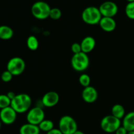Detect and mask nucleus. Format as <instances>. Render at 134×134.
<instances>
[{"instance_id": "nucleus-1", "label": "nucleus", "mask_w": 134, "mask_h": 134, "mask_svg": "<svg viewBox=\"0 0 134 134\" xmlns=\"http://www.w3.org/2000/svg\"><path fill=\"white\" fill-rule=\"evenodd\" d=\"M32 99L30 95L24 93L16 95L14 98L11 100L10 107L17 113H24L31 109Z\"/></svg>"}, {"instance_id": "nucleus-2", "label": "nucleus", "mask_w": 134, "mask_h": 134, "mask_svg": "<svg viewBox=\"0 0 134 134\" xmlns=\"http://www.w3.org/2000/svg\"><path fill=\"white\" fill-rule=\"evenodd\" d=\"M82 21L86 24L96 25L99 24L102 15L98 7L94 6H90L85 8L81 14Z\"/></svg>"}, {"instance_id": "nucleus-3", "label": "nucleus", "mask_w": 134, "mask_h": 134, "mask_svg": "<svg viewBox=\"0 0 134 134\" xmlns=\"http://www.w3.org/2000/svg\"><path fill=\"white\" fill-rule=\"evenodd\" d=\"M51 7L44 1H37L31 8L32 15L38 20H45L49 17Z\"/></svg>"}, {"instance_id": "nucleus-4", "label": "nucleus", "mask_w": 134, "mask_h": 134, "mask_svg": "<svg viewBox=\"0 0 134 134\" xmlns=\"http://www.w3.org/2000/svg\"><path fill=\"white\" fill-rule=\"evenodd\" d=\"M71 67L77 72H83L88 68L90 59L87 54L81 52L73 54L71 60Z\"/></svg>"}, {"instance_id": "nucleus-5", "label": "nucleus", "mask_w": 134, "mask_h": 134, "mask_svg": "<svg viewBox=\"0 0 134 134\" xmlns=\"http://www.w3.org/2000/svg\"><path fill=\"white\" fill-rule=\"evenodd\" d=\"M121 120L118 119L112 115H107L102 119L100 127L102 130L107 133H115L116 130L121 126Z\"/></svg>"}, {"instance_id": "nucleus-6", "label": "nucleus", "mask_w": 134, "mask_h": 134, "mask_svg": "<svg viewBox=\"0 0 134 134\" xmlns=\"http://www.w3.org/2000/svg\"><path fill=\"white\" fill-rule=\"evenodd\" d=\"M58 128L63 134H73L78 130V125L72 116L64 115L59 120Z\"/></svg>"}, {"instance_id": "nucleus-7", "label": "nucleus", "mask_w": 134, "mask_h": 134, "mask_svg": "<svg viewBox=\"0 0 134 134\" xmlns=\"http://www.w3.org/2000/svg\"><path fill=\"white\" fill-rule=\"evenodd\" d=\"M26 69V62L20 57H13L8 61L7 70L13 76H18L24 73Z\"/></svg>"}, {"instance_id": "nucleus-8", "label": "nucleus", "mask_w": 134, "mask_h": 134, "mask_svg": "<svg viewBox=\"0 0 134 134\" xmlns=\"http://www.w3.org/2000/svg\"><path fill=\"white\" fill-rule=\"evenodd\" d=\"M44 119H45V113L41 107H33L27 112L26 120L27 123L38 126Z\"/></svg>"}, {"instance_id": "nucleus-9", "label": "nucleus", "mask_w": 134, "mask_h": 134, "mask_svg": "<svg viewBox=\"0 0 134 134\" xmlns=\"http://www.w3.org/2000/svg\"><path fill=\"white\" fill-rule=\"evenodd\" d=\"M99 11L103 17L114 18L119 11V7L115 2L107 1L100 5L99 7Z\"/></svg>"}, {"instance_id": "nucleus-10", "label": "nucleus", "mask_w": 134, "mask_h": 134, "mask_svg": "<svg viewBox=\"0 0 134 134\" xmlns=\"http://www.w3.org/2000/svg\"><path fill=\"white\" fill-rule=\"evenodd\" d=\"M17 113L10 106L1 109L0 111V120L1 122L6 125L13 124L17 118Z\"/></svg>"}, {"instance_id": "nucleus-11", "label": "nucleus", "mask_w": 134, "mask_h": 134, "mask_svg": "<svg viewBox=\"0 0 134 134\" xmlns=\"http://www.w3.org/2000/svg\"><path fill=\"white\" fill-rule=\"evenodd\" d=\"M60 96L56 92L50 91L45 93L41 99V103L43 106L48 108L53 107L58 103Z\"/></svg>"}, {"instance_id": "nucleus-12", "label": "nucleus", "mask_w": 134, "mask_h": 134, "mask_svg": "<svg viewBox=\"0 0 134 134\" xmlns=\"http://www.w3.org/2000/svg\"><path fill=\"white\" fill-rule=\"evenodd\" d=\"M98 93L96 89L92 86L84 88L82 92V98L86 103H93L98 99Z\"/></svg>"}, {"instance_id": "nucleus-13", "label": "nucleus", "mask_w": 134, "mask_h": 134, "mask_svg": "<svg viewBox=\"0 0 134 134\" xmlns=\"http://www.w3.org/2000/svg\"><path fill=\"white\" fill-rule=\"evenodd\" d=\"M99 26L101 29L105 32H113L116 27V22L114 18L102 16Z\"/></svg>"}, {"instance_id": "nucleus-14", "label": "nucleus", "mask_w": 134, "mask_h": 134, "mask_svg": "<svg viewBox=\"0 0 134 134\" xmlns=\"http://www.w3.org/2000/svg\"><path fill=\"white\" fill-rule=\"evenodd\" d=\"M96 44L95 39L92 36H86L84 38L81 43L82 52L88 54L94 49Z\"/></svg>"}, {"instance_id": "nucleus-15", "label": "nucleus", "mask_w": 134, "mask_h": 134, "mask_svg": "<svg viewBox=\"0 0 134 134\" xmlns=\"http://www.w3.org/2000/svg\"><path fill=\"white\" fill-rule=\"evenodd\" d=\"M122 126L124 127L128 132L134 131V111H131L126 114L122 119Z\"/></svg>"}, {"instance_id": "nucleus-16", "label": "nucleus", "mask_w": 134, "mask_h": 134, "mask_svg": "<svg viewBox=\"0 0 134 134\" xmlns=\"http://www.w3.org/2000/svg\"><path fill=\"white\" fill-rule=\"evenodd\" d=\"M40 129L37 125L26 123L21 126L19 130L20 134H40Z\"/></svg>"}, {"instance_id": "nucleus-17", "label": "nucleus", "mask_w": 134, "mask_h": 134, "mask_svg": "<svg viewBox=\"0 0 134 134\" xmlns=\"http://www.w3.org/2000/svg\"><path fill=\"white\" fill-rule=\"evenodd\" d=\"M14 35L13 29L6 25L0 26V39L2 40H9Z\"/></svg>"}, {"instance_id": "nucleus-18", "label": "nucleus", "mask_w": 134, "mask_h": 134, "mask_svg": "<svg viewBox=\"0 0 134 134\" xmlns=\"http://www.w3.org/2000/svg\"><path fill=\"white\" fill-rule=\"evenodd\" d=\"M111 115L118 119H122L126 115L125 109L120 104H115L111 109Z\"/></svg>"}, {"instance_id": "nucleus-19", "label": "nucleus", "mask_w": 134, "mask_h": 134, "mask_svg": "<svg viewBox=\"0 0 134 134\" xmlns=\"http://www.w3.org/2000/svg\"><path fill=\"white\" fill-rule=\"evenodd\" d=\"M38 126L41 131L47 133L54 128V124L49 119H44L38 125Z\"/></svg>"}, {"instance_id": "nucleus-20", "label": "nucleus", "mask_w": 134, "mask_h": 134, "mask_svg": "<svg viewBox=\"0 0 134 134\" xmlns=\"http://www.w3.org/2000/svg\"><path fill=\"white\" fill-rule=\"evenodd\" d=\"M26 44L27 47L30 51H35L37 50L39 48V41H38L37 38L34 35H30L27 37V41H26Z\"/></svg>"}, {"instance_id": "nucleus-21", "label": "nucleus", "mask_w": 134, "mask_h": 134, "mask_svg": "<svg viewBox=\"0 0 134 134\" xmlns=\"http://www.w3.org/2000/svg\"><path fill=\"white\" fill-rule=\"evenodd\" d=\"M79 82L80 85L84 88H86L87 86H90V82H91V79L90 76L86 73H82L79 76Z\"/></svg>"}, {"instance_id": "nucleus-22", "label": "nucleus", "mask_w": 134, "mask_h": 134, "mask_svg": "<svg viewBox=\"0 0 134 134\" xmlns=\"http://www.w3.org/2000/svg\"><path fill=\"white\" fill-rule=\"evenodd\" d=\"M11 100L7 96V94H0V109L10 106Z\"/></svg>"}, {"instance_id": "nucleus-23", "label": "nucleus", "mask_w": 134, "mask_h": 134, "mask_svg": "<svg viewBox=\"0 0 134 134\" xmlns=\"http://www.w3.org/2000/svg\"><path fill=\"white\" fill-rule=\"evenodd\" d=\"M126 16L131 20H134V1L129 2L125 7Z\"/></svg>"}, {"instance_id": "nucleus-24", "label": "nucleus", "mask_w": 134, "mask_h": 134, "mask_svg": "<svg viewBox=\"0 0 134 134\" xmlns=\"http://www.w3.org/2000/svg\"><path fill=\"white\" fill-rule=\"evenodd\" d=\"M62 14V13L61 10L60 9L57 7L51 8L49 17L54 20H57L61 18Z\"/></svg>"}, {"instance_id": "nucleus-25", "label": "nucleus", "mask_w": 134, "mask_h": 134, "mask_svg": "<svg viewBox=\"0 0 134 134\" xmlns=\"http://www.w3.org/2000/svg\"><path fill=\"white\" fill-rule=\"evenodd\" d=\"M13 75L9 71L6 70L4 71L2 73L1 75V79L2 80V81H3L4 82H9L13 79Z\"/></svg>"}, {"instance_id": "nucleus-26", "label": "nucleus", "mask_w": 134, "mask_h": 134, "mask_svg": "<svg viewBox=\"0 0 134 134\" xmlns=\"http://www.w3.org/2000/svg\"><path fill=\"white\" fill-rule=\"evenodd\" d=\"M71 52H73V54L81 52H82V48H81V43H74L73 44H72L71 47Z\"/></svg>"}, {"instance_id": "nucleus-27", "label": "nucleus", "mask_w": 134, "mask_h": 134, "mask_svg": "<svg viewBox=\"0 0 134 134\" xmlns=\"http://www.w3.org/2000/svg\"><path fill=\"white\" fill-rule=\"evenodd\" d=\"M128 132L127 131V130L124 127H123L122 126H121L119 127V128H118L117 130H116V131L115 132V134H128Z\"/></svg>"}, {"instance_id": "nucleus-28", "label": "nucleus", "mask_w": 134, "mask_h": 134, "mask_svg": "<svg viewBox=\"0 0 134 134\" xmlns=\"http://www.w3.org/2000/svg\"><path fill=\"white\" fill-rule=\"evenodd\" d=\"M47 134H63L62 132L60 130L59 128H54L52 130L47 132Z\"/></svg>"}, {"instance_id": "nucleus-29", "label": "nucleus", "mask_w": 134, "mask_h": 134, "mask_svg": "<svg viewBox=\"0 0 134 134\" xmlns=\"http://www.w3.org/2000/svg\"><path fill=\"white\" fill-rule=\"evenodd\" d=\"M16 94L14 92H12V91L9 92L7 94V96L9 97V98L10 99V100H12V99H14V97L16 96Z\"/></svg>"}, {"instance_id": "nucleus-30", "label": "nucleus", "mask_w": 134, "mask_h": 134, "mask_svg": "<svg viewBox=\"0 0 134 134\" xmlns=\"http://www.w3.org/2000/svg\"><path fill=\"white\" fill-rule=\"evenodd\" d=\"M73 134H85V133H84L83 132H82V131L78 130H77L76 131V132Z\"/></svg>"}, {"instance_id": "nucleus-31", "label": "nucleus", "mask_w": 134, "mask_h": 134, "mask_svg": "<svg viewBox=\"0 0 134 134\" xmlns=\"http://www.w3.org/2000/svg\"><path fill=\"white\" fill-rule=\"evenodd\" d=\"M128 134H134V131H131V132H128Z\"/></svg>"}, {"instance_id": "nucleus-32", "label": "nucleus", "mask_w": 134, "mask_h": 134, "mask_svg": "<svg viewBox=\"0 0 134 134\" xmlns=\"http://www.w3.org/2000/svg\"><path fill=\"white\" fill-rule=\"evenodd\" d=\"M127 1H128V3L129 2H133V1H134V0H126Z\"/></svg>"}, {"instance_id": "nucleus-33", "label": "nucleus", "mask_w": 134, "mask_h": 134, "mask_svg": "<svg viewBox=\"0 0 134 134\" xmlns=\"http://www.w3.org/2000/svg\"><path fill=\"white\" fill-rule=\"evenodd\" d=\"M1 124H2V122H1V120H0V129H1Z\"/></svg>"}, {"instance_id": "nucleus-34", "label": "nucleus", "mask_w": 134, "mask_h": 134, "mask_svg": "<svg viewBox=\"0 0 134 134\" xmlns=\"http://www.w3.org/2000/svg\"><path fill=\"white\" fill-rule=\"evenodd\" d=\"M37 1H44V0H37Z\"/></svg>"}, {"instance_id": "nucleus-35", "label": "nucleus", "mask_w": 134, "mask_h": 134, "mask_svg": "<svg viewBox=\"0 0 134 134\" xmlns=\"http://www.w3.org/2000/svg\"><path fill=\"white\" fill-rule=\"evenodd\" d=\"M40 134H41V133H40Z\"/></svg>"}]
</instances>
